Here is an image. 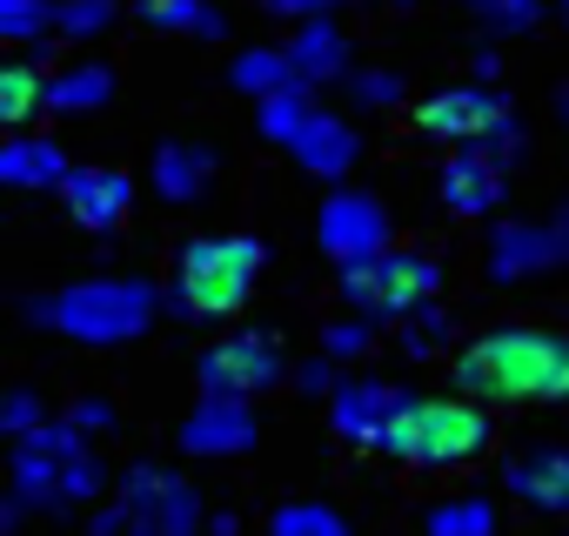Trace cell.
<instances>
[{"label": "cell", "mask_w": 569, "mask_h": 536, "mask_svg": "<svg viewBox=\"0 0 569 536\" xmlns=\"http://www.w3.org/2000/svg\"><path fill=\"white\" fill-rule=\"evenodd\" d=\"M456 396L469 403H562L569 396V336L549 329H489L449 363Z\"/></svg>", "instance_id": "1"}, {"label": "cell", "mask_w": 569, "mask_h": 536, "mask_svg": "<svg viewBox=\"0 0 569 536\" xmlns=\"http://www.w3.org/2000/svg\"><path fill=\"white\" fill-rule=\"evenodd\" d=\"M208 536H234V516L221 509V516H208Z\"/></svg>", "instance_id": "39"}, {"label": "cell", "mask_w": 569, "mask_h": 536, "mask_svg": "<svg viewBox=\"0 0 569 536\" xmlns=\"http://www.w3.org/2000/svg\"><path fill=\"white\" fill-rule=\"evenodd\" d=\"M296 389H302V396H336V389H342V369H336L329 356H316V363L296 369Z\"/></svg>", "instance_id": "37"}, {"label": "cell", "mask_w": 569, "mask_h": 536, "mask_svg": "<svg viewBox=\"0 0 569 536\" xmlns=\"http://www.w3.org/2000/svg\"><path fill=\"white\" fill-rule=\"evenodd\" d=\"M194 376H201V396H214V403H254V396L281 389L296 369H289V356H281L274 336L234 329V336H221L214 349H201Z\"/></svg>", "instance_id": "7"}, {"label": "cell", "mask_w": 569, "mask_h": 536, "mask_svg": "<svg viewBox=\"0 0 569 536\" xmlns=\"http://www.w3.org/2000/svg\"><path fill=\"white\" fill-rule=\"evenodd\" d=\"M128 14L148 21V28H174V34H201V41H221L228 21L208 0H128Z\"/></svg>", "instance_id": "25"}, {"label": "cell", "mask_w": 569, "mask_h": 536, "mask_svg": "<svg viewBox=\"0 0 569 536\" xmlns=\"http://www.w3.org/2000/svg\"><path fill=\"white\" fill-rule=\"evenodd\" d=\"M114 68L108 61H68V68H54L48 75V115H61V121H74V115H94V108H108L114 101Z\"/></svg>", "instance_id": "20"}, {"label": "cell", "mask_w": 569, "mask_h": 536, "mask_svg": "<svg viewBox=\"0 0 569 536\" xmlns=\"http://www.w3.org/2000/svg\"><path fill=\"white\" fill-rule=\"evenodd\" d=\"M228 81H234L241 95H254V101H268V95H281V88H309V81L296 75L289 48H241L234 68H228Z\"/></svg>", "instance_id": "23"}, {"label": "cell", "mask_w": 569, "mask_h": 536, "mask_svg": "<svg viewBox=\"0 0 569 536\" xmlns=\"http://www.w3.org/2000/svg\"><path fill=\"white\" fill-rule=\"evenodd\" d=\"M148 175H154L161 201H201L214 188V175H221V148H208V141H161Z\"/></svg>", "instance_id": "17"}, {"label": "cell", "mask_w": 569, "mask_h": 536, "mask_svg": "<svg viewBox=\"0 0 569 536\" xmlns=\"http://www.w3.org/2000/svg\"><path fill=\"white\" fill-rule=\"evenodd\" d=\"M469 68H476V81H482V88H496V68H502V54H496V48H469Z\"/></svg>", "instance_id": "38"}, {"label": "cell", "mask_w": 569, "mask_h": 536, "mask_svg": "<svg viewBox=\"0 0 569 536\" xmlns=\"http://www.w3.org/2000/svg\"><path fill=\"white\" fill-rule=\"evenodd\" d=\"M268 268V248L254 235H194L174 255V282H168V309L214 322V316H241L254 282Z\"/></svg>", "instance_id": "3"}, {"label": "cell", "mask_w": 569, "mask_h": 536, "mask_svg": "<svg viewBox=\"0 0 569 536\" xmlns=\"http://www.w3.org/2000/svg\"><path fill=\"white\" fill-rule=\"evenodd\" d=\"M254 409L248 403H214V396H201L194 409H188V423L174 429V443L188 449V456H241V449H254Z\"/></svg>", "instance_id": "16"}, {"label": "cell", "mask_w": 569, "mask_h": 536, "mask_svg": "<svg viewBox=\"0 0 569 536\" xmlns=\"http://www.w3.org/2000/svg\"><path fill=\"white\" fill-rule=\"evenodd\" d=\"M502 483H509V496L529 503L536 516H569V449H562V443H536V449L509 456Z\"/></svg>", "instance_id": "15"}, {"label": "cell", "mask_w": 569, "mask_h": 536, "mask_svg": "<svg viewBox=\"0 0 569 536\" xmlns=\"http://www.w3.org/2000/svg\"><path fill=\"white\" fill-rule=\"evenodd\" d=\"M68 423L94 443V436H114V429H121V409H114L108 396H81V403H68Z\"/></svg>", "instance_id": "35"}, {"label": "cell", "mask_w": 569, "mask_h": 536, "mask_svg": "<svg viewBox=\"0 0 569 536\" xmlns=\"http://www.w3.org/2000/svg\"><path fill=\"white\" fill-rule=\"evenodd\" d=\"M556 14H562V28H569V0H556Z\"/></svg>", "instance_id": "42"}, {"label": "cell", "mask_w": 569, "mask_h": 536, "mask_svg": "<svg viewBox=\"0 0 569 536\" xmlns=\"http://www.w3.org/2000/svg\"><path fill=\"white\" fill-rule=\"evenodd\" d=\"M74 161L54 135H8V148H0V181L8 188H68Z\"/></svg>", "instance_id": "19"}, {"label": "cell", "mask_w": 569, "mask_h": 536, "mask_svg": "<svg viewBox=\"0 0 569 536\" xmlns=\"http://www.w3.org/2000/svg\"><path fill=\"white\" fill-rule=\"evenodd\" d=\"M382 8H416V0H382Z\"/></svg>", "instance_id": "43"}, {"label": "cell", "mask_w": 569, "mask_h": 536, "mask_svg": "<svg viewBox=\"0 0 569 536\" xmlns=\"http://www.w3.org/2000/svg\"><path fill=\"white\" fill-rule=\"evenodd\" d=\"M556 121H562V128H569V81H562V88H556Z\"/></svg>", "instance_id": "41"}, {"label": "cell", "mask_w": 569, "mask_h": 536, "mask_svg": "<svg viewBox=\"0 0 569 536\" xmlns=\"http://www.w3.org/2000/svg\"><path fill=\"white\" fill-rule=\"evenodd\" d=\"M41 34H54V8H48V0H0V41H8V48H34Z\"/></svg>", "instance_id": "29"}, {"label": "cell", "mask_w": 569, "mask_h": 536, "mask_svg": "<svg viewBox=\"0 0 569 536\" xmlns=\"http://www.w3.org/2000/svg\"><path fill=\"white\" fill-rule=\"evenodd\" d=\"M289 155L309 168V175H322V181H342L349 168H356V155H362V141H356V128L342 121V115H329V108H316V121L289 141Z\"/></svg>", "instance_id": "18"}, {"label": "cell", "mask_w": 569, "mask_h": 536, "mask_svg": "<svg viewBox=\"0 0 569 536\" xmlns=\"http://www.w3.org/2000/svg\"><path fill=\"white\" fill-rule=\"evenodd\" d=\"M61 208H68L88 235H114V228H128V215H134V181H128L121 168H74L68 188H61Z\"/></svg>", "instance_id": "14"}, {"label": "cell", "mask_w": 569, "mask_h": 536, "mask_svg": "<svg viewBox=\"0 0 569 536\" xmlns=\"http://www.w3.org/2000/svg\"><path fill=\"white\" fill-rule=\"evenodd\" d=\"M549 221H556V235H562V248H569V201H562V208H556Z\"/></svg>", "instance_id": "40"}, {"label": "cell", "mask_w": 569, "mask_h": 536, "mask_svg": "<svg viewBox=\"0 0 569 536\" xmlns=\"http://www.w3.org/2000/svg\"><path fill=\"white\" fill-rule=\"evenodd\" d=\"M316 241L336 268H356V261H376L389 241V208L376 195H356V188H336L322 201V221H316Z\"/></svg>", "instance_id": "10"}, {"label": "cell", "mask_w": 569, "mask_h": 536, "mask_svg": "<svg viewBox=\"0 0 569 536\" xmlns=\"http://www.w3.org/2000/svg\"><path fill=\"white\" fill-rule=\"evenodd\" d=\"M349 95L362 101V108H402V75H389V68H356L349 75Z\"/></svg>", "instance_id": "32"}, {"label": "cell", "mask_w": 569, "mask_h": 536, "mask_svg": "<svg viewBox=\"0 0 569 536\" xmlns=\"http://www.w3.org/2000/svg\"><path fill=\"white\" fill-rule=\"evenodd\" d=\"M114 509L134 536H201V496L188 489V476L161 469V463H134L114 489Z\"/></svg>", "instance_id": "8"}, {"label": "cell", "mask_w": 569, "mask_h": 536, "mask_svg": "<svg viewBox=\"0 0 569 536\" xmlns=\"http://www.w3.org/2000/svg\"><path fill=\"white\" fill-rule=\"evenodd\" d=\"M342 302L349 316L376 322V329H402L409 316L436 309V289H442V261L422 255V248H382L376 261H356L342 268Z\"/></svg>", "instance_id": "6"}, {"label": "cell", "mask_w": 569, "mask_h": 536, "mask_svg": "<svg viewBox=\"0 0 569 536\" xmlns=\"http://www.w3.org/2000/svg\"><path fill=\"white\" fill-rule=\"evenodd\" d=\"M48 423H54V416H41V396H34V389H14L8 403H0V429H8L14 443H28V436L48 429Z\"/></svg>", "instance_id": "33"}, {"label": "cell", "mask_w": 569, "mask_h": 536, "mask_svg": "<svg viewBox=\"0 0 569 536\" xmlns=\"http://www.w3.org/2000/svg\"><path fill=\"white\" fill-rule=\"evenodd\" d=\"M48 115V75L34 54H14L8 68H0V121H8L14 135H28V121Z\"/></svg>", "instance_id": "22"}, {"label": "cell", "mask_w": 569, "mask_h": 536, "mask_svg": "<svg viewBox=\"0 0 569 536\" xmlns=\"http://www.w3.org/2000/svg\"><path fill=\"white\" fill-rule=\"evenodd\" d=\"M396 343H402V356H436V349L449 343V316H442V302L422 309V316H409V322L396 329Z\"/></svg>", "instance_id": "31"}, {"label": "cell", "mask_w": 569, "mask_h": 536, "mask_svg": "<svg viewBox=\"0 0 569 536\" xmlns=\"http://www.w3.org/2000/svg\"><path fill=\"white\" fill-rule=\"evenodd\" d=\"M261 8L281 14V21H296V28H309V21H336L342 0H261Z\"/></svg>", "instance_id": "36"}, {"label": "cell", "mask_w": 569, "mask_h": 536, "mask_svg": "<svg viewBox=\"0 0 569 536\" xmlns=\"http://www.w3.org/2000/svg\"><path fill=\"white\" fill-rule=\"evenodd\" d=\"M369 343H376V322L349 316V322H329V336H322V356H329V363H349V356H362Z\"/></svg>", "instance_id": "34"}, {"label": "cell", "mask_w": 569, "mask_h": 536, "mask_svg": "<svg viewBox=\"0 0 569 536\" xmlns=\"http://www.w3.org/2000/svg\"><path fill=\"white\" fill-rule=\"evenodd\" d=\"M416 396L402 389V383H376V376H349L336 396H329V423H336V436L342 443H369V449H382V436L402 423V409H409Z\"/></svg>", "instance_id": "11"}, {"label": "cell", "mask_w": 569, "mask_h": 536, "mask_svg": "<svg viewBox=\"0 0 569 536\" xmlns=\"http://www.w3.org/2000/svg\"><path fill=\"white\" fill-rule=\"evenodd\" d=\"M509 115H516V108H509V95H502V88L462 81V88L429 95V101L416 108V128H422V135H436V141H449V148H482Z\"/></svg>", "instance_id": "9"}, {"label": "cell", "mask_w": 569, "mask_h": 536, "mask_svg": "<svg viewBox=\"0 0 569 536\" xmlns=\"http://www.w3.org/2000/svg\"><path fill=\"white\" fill-rule=\"evenodd\" d=\"M489 409L469 403V396H416L402 409V423L382 436V456L409 463V469H456V463H476L489 449Z\"/></svg>", "instance_id": "5"}, {"label": "cell", "mask_w": 569, "mask_h": 536, "mask_svg": "<svg viewBox=\"0 0 569 536\" xmlns=\"http://www.w3.org/2000/svg\"><path fill=\"white\" fill-rule=\"evenodd\" d=\"M108 489V469L94 456V443L54 416L48 429H34L28 443H14V469H8V496L21 509H41V516H68L81 503H94Z\"/></svg>", "instance_id": "2"}, {"label": "cell", "mask_w": 569, "mask_h": 536, "mask_svg": "<svg viewBox=\"0 0 569 536\" xmlns=\"http://www.w3.org/2000/svg\"><path fill=\"white\" fill-rule=\"evenodd\" d=\"M556 0H462V14L482 21V34H529L549 21Z\"/></svg>", "instance_id": "27"}, {"label": "cell", "mask_w": 569, "mask_h": 536, "mask_svg": "<svg viewBox=\"0 0 569 536\" xmlns=\"http://www.w3.org/2000/svg\"><path fill=\"white\" fill-rule=\"evenodd\" d=\"M48 8H61V0H48Z\"/></svg>", "instance_id": "44"}, {"label": "cell", "mask_w": 569, "mask_h": 536, "mask_svg": "<svg viewBox=\"0 0 569 536\" xmlns=\"http://www.w3.org/2000/svg\"><path fill=\"white\" fill-rule=\"evenodd\" d=\"M121 8H128V0H61V8H54V34L61 41H94Z\"/></svg>", "instance_id": "30"}, {"label": "cell", "mask_w": 569, "mask_h": 536, "mask_svg": "<svg viewBox=\"0 0 569 536\" xmlns=\"http://www.w3.org/2000/svg\"><path fill=\"white\" fill-rule=\"evenodd\" d=\"M309 121H316V95H309V88H281V95L254 101V128H261L268 141H281V148H289Z\"/></svg>", "instance_id": "26"}, {"label": "cell", "mask_w": 569, "mask_h": 536, "mask_svg": "<svg viewBox=\"0 0 569 536\" xmlns=\"http://www.w3.org/2000/svg\"><path fill=\"white\" fill-rule=\"evenodd\" d=\"M422 536H502V509L489 496H442L422 509Z\"/></svg>", "instance_id": "24"}, {"label": "cell", "mask_w": 569, "mask_h": 536, "mask_svg": "<svg viewBox=\"0 0 569 536\" xmlns=\"http://www.w3.org/2000/svg\"><path fill=\"white\" fill-rule=\"evenodd\" d=\"M268 536H356V529H349V516L329 509V503H281V509L268 516Z\"/></svg>", "instance_id": "28"}, {"label": "cell", "mask_w": 569, "mask_h": 536, "mask_svg": "<svg viewBox=\"0 0 569 536\" xmlns=\"http://www.w3.org/2000/svg\"><path fill=\"white\" fill-rule=\"evenodd\" d=\"M562 255H569V248H562L556 221H496V228H489V282L549 276Z\"/></svg>", "instance_id": "13"}, {"label": "cell", "mask_w": 569, "mask_h": 536, "mask_svg": "<svg viewBox=\"0 0 569 536\" xmlns=\"http://www.w3.org/2000/svg\"><path fill=\"white\" fill-rule=\"evenodd\" d=\"M161 296L148 282H128V276H94V282H74L61 296H34L28 316L41 329H61L74 343H134L148 322H154Z\"/></svg>", "instance_id": "4"}, {"label": "cell", "mask_w": 569, "mask_h": 536, "mask_svg": "<svg viewBox=\"0 0 569 536\" xmlns=\"http://www.w3.org/2000/svg\"><path fill=\"white\" fill-rule=\"evenodd\" d=\"M289 61H296V75L316 88V81H349L356 68H349V34L336 28V21H309V28H296L289 41Z\"/></svg>", "instance_id": "21"}, {"label": "cell", "mask_w": 569, "mask_h": 536, "mask_svg": "<svg viewBox=\"0 0 569 536\" xmlns=\"http://www.w3.org/2000/svg\"><path fill=\"white\" fill-rule=\"evenodd\" d=\"M436 195H442L449 215L482 221V215L502 208V195H509V168H502L489 148H456V155L442 161V175H436Z\"/></svg>", "instance_id": "12"}]
</instances>
